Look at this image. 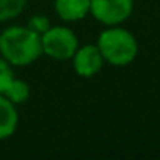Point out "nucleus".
<instances>
[{
    "label": "nucleus",
    "mask_w": 160,
    "mask_h": 160,
    "mask_svg": "<svg viewBox=\"0 0 160 160\" xmlns=\"http://www.w3.org/2000/svg\"><path fill=\"white\" fill-rule=\"evenodd\" d=\"M18 122H19V115L16 105L3 94H0V140L10 138L16 132Z\"/></svg>",
    "instance_id": "nucleus-7"
},
{
    "label": "nucleus",
    "mask_w": 160,
    "mask_h": 160,
    "mask_svg": "<svg viewBox=\"0 0 160 160\" xmlns=\"http://www.w3.org/2000/svg\"><path fill=\"white\" fill-rule=\"evenodd\" d=\"M27 27H28L30 30H33L35 33L42 35L44 32H47V30L50 28V21H49V18H46V16H42V14H36V16H32V18L28 19Z\"/></svg>",
    "instance_id": "nucleus-11"
},
{
    "label": "nucleus",
    "mask_w": 160,
    "mask_h": 160,
    "mask_svg": "<svg viewBox=\"0 0 160 160\" xmlns=\"http://www.w3.org/2000/svg\"><path fill=\"white\" fill-rule=\"evenodd\" d=\"M3 96H5L7 99H10L14 105L24 104V102H27L28 98H30V87H28L27 82H24V80L14 77V78L11 80V83L8 85V88L5 90Z\"/></svg>",
    "instance_id": "nucleus-8"
},
{
    "label": "nucleus",
    "mask_w": 160,
    "mask_h": 160,
    "mask_svg": "<svg viewBox=\"0 0 160 160\" xmlns=\"http://www.w3.org/2000/svg\"><path fill=\"white\" fill-rule=\"evenodd\" d=\"M14 78V72L11 69V64L0 55V94H3L11 80Z\"/></svg>",
    "instance_id": "nucleus-10"
},
{
    "label": "nucleus",
    "mask_w": 160,
    "mask_h": 160,
    "mask_svg": "<svg viewBox=\"0 0 160 160\" xmlns=\"http://www.w3.org/2000/svg\"><path fill=\"white\" fill-rule=\"evenodd\" d=\"M0 55L11 66H28L42 55L41 35L27 25H11L0 33Z\"/></svg>",
    "instance_id": "nucleus-1"
},
{
    "label": "nucleus",
    "mask_w": 160,
    "mask_h": 160,
    "mask_svg": "<svg viewBox=\"0 0 160 160\" xmlns=\"http://www.w3.org/2000/svg\"><path fill=\"white\" fill-rule=\"evenodd\" d=\"M25 3L27 0H0V22L18 18L24 11Z\"/></svg>",
    "instance_id": "nucleus-9"
},
{
    "label": "nucleus",
    "mask_w": 160,
    "mask_h": 160,
    "mask_svg": "<svg viewBox=\"0 0 160 160\" xmlns=\"http://www.w3.org/2000/svg\"><path fill=\"white\" fill-rule=\"evenodd\" d=\"M71 60H72L75 74L80 77H85V78L96 75L105 63L99 47L94 44H87L82 47L78 46Z\"/></svg>",
    "instance_id": "nucleus-5"
},
{
    "label": "nucleus",
    "mask_w": 160,
    "mask_h": 160,
    "mask_svg": "<svg viewBox=\"0 0 160 160\" xmlns=\"http://www.w3.org/2000/svg\"><path fill=\"white\" fill-rule=\"evenodd\" d=\"M53 8L61 21L75 22L90 14V0H55Z\"/></svg>",
    "instance_id": "nucleus-6"
},
{
    "label": "nucleus",
    "mask_w": 160,
    "mask_h": 160,
    "mask_svg": "<svg viewBox=\"0 0 160 160\" xmlns=\"http://www.w3.org/2000/svg\"><path fill=\"white\" fill-rule=\"evenodd\" d=\"M42 53L57 61L71 60L78 47V39L69 27L55 25L41 35Z\"/></svg>",
    "instance_id": "nucleus-3"
},
{
    "label": "nucleus",
    "mask_w": 160,
    "mask_h": 160,
    "mask_svg": "<svg viewBox=\"0 0 160 160\" xmlns=\"http://www.w3.org/2000/svg\"><path fill=\"white\" fill-rule=\"evenodd\" d=\"M102 53L104 61L113 66H126L132 63L138 52V44L135 36L116 25L104 30L96 44Z\"/></svg>",
    "instance_id": "nucleus-2"
},
{
    "label": "nucleus",
    "mask_w": 160,
    "mask_h": 160,
    "mask_svg": "<svg viewBox=\"0 0 160 160\" xmlns=\"http://www.w3.org/2000/svg\"><path fill=\"white\" fill-rule=\"evenodd\" d=\"M133 10V0H90V13L104 25L113 27L124 22Z\"/></svg>",
    "instance_id": "nucleus-4"
}]
</instances>
